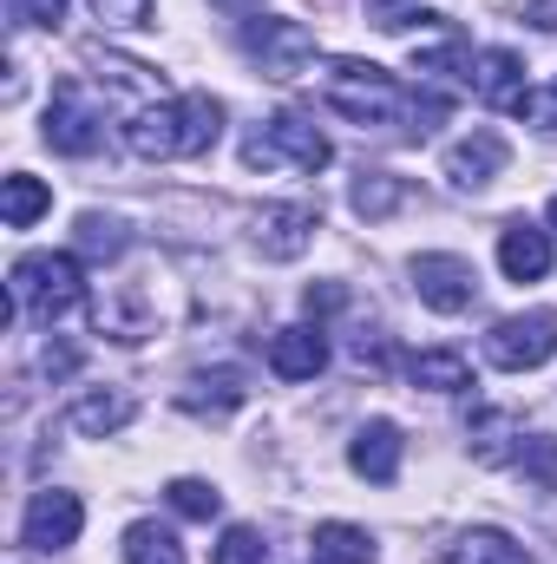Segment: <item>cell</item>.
Instances as JSON below:
<instances>
[{
    "label": "cell",
    "mask_w": 557,
    "mask_h": 564,
    "mask_svg": "<svg viewBox=\"0 0 557 564\" xmlns=\"http://www.w3.org/2000/svg\"><path fill=\"white\" fill-rule=\"evenodd\" d=\"M401 204H407V177H394V171H361V177H354V210H361L368 224L394 217Z\"/></svg>",
    "instance_id": "21"
},
{
    "label": "cell",
    "mask_w": 557,
    "mask_h": 564,
    "mask_svg": "<svg viewBox=\"0 0 557 564\" xmlns=\"http://www.w3.org/2000/svg\"><path fill=\"white\" fill-rule=\"evenodd\" d=\"M13 26H59L66 20V0H7Z\"/></svg>",
    "instance_id": "28"
},
{
    "label": "cell",
    "mask_w": 557,
    "mask_h": 564,
    "mask_svg": "<svg viewBox=\"0 0 557 564\" xmlns=\"http://www.w3.org/2000/svg\"><path fill=\"white\" fill-rule=\"evenodd\" d=\"M79 525H86V506H79V492H59V486H46V492H33V499H26L20 545H26V552H66V545H79Z\"/></svg>",
    "instance_id": "8"
},
{
    "label": "cell",
    "mask_w": 557,
    "mask_h": 564,
    "mask_svg": "<svg viewBox=\"0 0 557 564\" xmlns=\"http://www.w3.org/2000/svg\"><path fill=\"white\" fill-rule=\"evenodd\" d=\"M125 421H132V394H119V388L79 394V401H73V414H66V426H73V433H86V440H106V433H119Z\"/></svg>",
    "instance_id": "16"
},
{
    "label": "cell",
    "mask_w": 557,
    "mask_h": 564,
    "mask_svg": "<svg viewBox=\"0 0 557 564\" xmlns=\"http://www.w3.org/2000/svg\"><path fill=\"white\" fill-rule=\"evenodd\" d=\"M446 564H532V558H525V545H512L505 532H466Z\"/></svg>",
    "instance_id": "23"
},
{
    "label": "cell",
    "mask_w": 557,
    "mask_h": 564,
    "mask_svg": "<svg viewBox=\"0 0 557 564\" xmlns=\"http://www.w3.org/2000/svg\"><path fill=\"white\" fill-rule=\"evenodd\" d=\"M73 243L86 250V257H99V263H112V257H125V224L119 217H106V210H79V224H73Z\"/></svg>",
    "instance_id": "22"
},
{
    "label": "cell",
    "mask_w": 557,
    "mask_h": 564,
    "mask_svg": "<svg viewBox=\"0 0 557 564\" xmlns=\"http://www.w3.org/2000/svg\"><path fill=\"white\" fill-rule=\"evenodd\" d=\"M321 368H328L321 328H282V335H270V375L276 381H315Z\"/></svg>",
    "instance_id": "15"
},
{
    "label": "cell",
    "mask_w": 557,
    "mask_h": 564,
    "mask_svg": "<svg viewBox=\"0 0 557 564\" xmlns=\"http://www.w3.org/2000/svg\"><path fill=\"white\" fill-rule=\"evenodd\" d=\"M368 20H374L381 33H407L414 20H439V13L419 7V0H368Z\"/></svg>",
    "instance_id": "27"
},
{
    "label": "cell",
    "mask_w": 557,
    "mask_h": 564,
    "mask_svg": "<svg viewBox=\"0 0 557 564\" xmlns=\"http://www.w3.org/2000/svg\"><path fill=\"white\" fill-rule=\"evenodd\" d=\"M505 139L499 132H472V139H459L452 151H446V177L459 184V191H485L499 171H505Z\"/></svg>",
    "instance_id": "14"
},
{
    "label": "cell",
    "mask_w": 557,
    "mask_h": 564,
    "mask_svg": "<svg viewBox=\"0 0 557 564\" xmlns=\"http://www.w3.org/2000/svg\"><path fill=\"white\" fill-rule=\"evenodd\" d=\"M321 99L354 126H407L414 139H426L446 119V93H407L394 73L361 66V59H335L321 79Z\"/></svg>",
    "instance_id": "1"
},
{
    "label": "cell",
    "mask_w": 557,
    "mask_h": 564,
    "mask_svg": "<svg viewBox=\"0 0 557 564\" xmlns=\"http://www.w3.org/2000/svg\"><path fill=\"white\" fill-rule=\"evenodd\" d=\"M315 230H321V210H315V204H263V217H256V250H263L270 263H295V257L315 243Z\"/></svg>",
    "instance_id": "10"
},
{
    "label": "cell",
    "mask_w": 557,
    "mask_h": 564,
    "mask_svg": "<svg viewBox=\"0 0 557 564\" xmlns=\"http://www.w3.org/2000/svg\"><path fill=\"white\" fill-rule=\"evenodd\" d=\"M243 53L263 66V79H302L315 66V33L302 20L256 13V20H243Z\"/></svg>",
    "instance_id": "5"
},
{
    "label": "cell",
    "mask_w": 557,
    "mask_h": 564,
    "mask_svg": "<svg viewBox=\"0 0 557 564\" xmlns=\"http://www.w3.org/2000/svg\"><path fill=\"white\" fill-rule=\"evenodd\" d=\"M210 564H270V545H263V532H256V525H230Z\"/></svg>",
    "instance_id": "26"
},
{
    "label": "cell",
    "mask_w": 557,
    "mask_h": 564,
    "mask_svg": "<svg viewBox=\"0 0 557 564\" xmlns=\"http://www.w3.org/2000/svg\"><path fill=\"white\" fill-rule=\"evenodd\" d=\"M335 158V144L321 139L302 112H276L256 139L243 144V164L250 171H276V164H295V171H321Z\"/></svg>",
    "instance_id": "6"
},
{
    "label": "cell",
    "mask_w": 557,
    "mask_h": 564,
    "mask_svg": "<svg viewBox=\"0 0 557 564\" xmlns=\"http://www.w3.org/2000/svg\"><path fill=\"white\" fill-rule=\"evenodd\" d=\"M106 26H151V0H92Z\"/></svg>",
    "instance_id": "29"
},
{
    "label": "cell",
    "mask_w": 557,
    "mask_h": 564,
    "mask_svg": "<svg viewBox=\"0 0 557 564\" xmlns=\"http://www.w3.org/2000/svg\"><path fill=\"white\" fill-rule=\"evenodd\" d=\"M46 144L66 151V158H92V151L106 144V119H99V106L86 99L79 79H59V86H53V106H46Z\"/></svg>",
    "instance_id": "7"
},
{
    "label": "cell",
    "mask_w": 557,
    "mask_h": 564,
    "mask_svg": "<svg viewBox=\"0 0 557 564\" xmlns=\"http://www.w3.org/2000/svg\"><path fill=\"white\" fill-rule=\"evenodd\" d=\"M177 401H184L190 414H230V408H243V401H250V388H243V375H237V368H210V375H197Z\"/></svg>",
    "instance_id": "17"
},
{
    "label": "cell",
    "mask_w": 557,
    "mask_h": 564,
    "mask_svg": "<svg viewBox=\"0 0 557 564\" xmlns=\"http://www.w3.org/2000/svg\"><path fill=\"white\" fill-rule=\"evenodd\" d=\"M40 368H46L53 381H66V375L79 368V348H66V341H46V348H40Z\"/></svg>",
    "instance_id": "31"
},
{
    "label": "cell",
    "mask_w": 557,
    "mask_h": 564,
    "mask_svg": "<svg viewBox=\"0 0 557 564\" xmlns=\"http://www.w3.org/2000/svg\"><path fill=\"white\" fill-rule=\"evenodd\" d=\"M223 139V106L210 93H177V99H157V106H139L125 119V144L164 164V158H204L210 144Z\"/></svg>",
    "instance_id": "2"
},
{
    "label": "cell",
    "mask_w": 557,
    "mask_h": 564,
    "mask_svg": "<svg viewBox=\"0 0 557 564\" xmlns=\"http://www.w3.org/2000/svg\"><path fill=\"white\" fill-rule=\"evenodd\" d=\"M125 564H184V545H177L164 525L139 519V525L125 532Z\"/></svg>",
    "instance_id": "24"
},
{
    "label": "cell",
    "mask_w": 557,
    "mask_h": 564,
    "mask_svg": "<svg viewBox=\"0 0 557 564\" xmlns=\"http://www.w3.org/2000/svg\"><path fill=\"white\" fill-rule=\"evenodd\" d=\"M407 375H414V388H433V394H459V388H472V361L459 355V348H426L407 361Z\"/></svg>",
    "instance_id": "19"
},
{
    "label": "cell",
    "mask_w": 557,
    "mask_h": 564,
    "mask_svg": "<svg viewBox=\"0 0 557 564\" xmlns=\"http://www.w3.org/2000/svg\"><path fill=\"white\" fill-rule=\"evenodd\" d=\"M525 119H532L538 132H557V79L532 86V99H525Z\"/></svg>",
    "instance_id": "30"
},
{
    "label": "cell",
    "mask_w": 557,
    "mask_h": 564,
    "mask_svg": "<svg viewBox=\"0 0 557 564\" xmlns=\"http://www.w3.org/2000/svg\"><path fill=\"white\" fill-rule=\"evenodd\" d=\"M46 210H53V191H46L40 177L13 171V177H7V191H0V217H7V230H33Z\"/></svg>",
    "instance_id": "20"
},
{
    "label": "cell",
    "mask_w": 557,
    "mask_h": 564,
    "mask_svg": "<svg viewBox=\"0 0 557 564\" xmlns=\"http://www.w3.org/2000/svg\"><path fill=\"white\" fill-rule=\"evenodd\" d=\"M401 426L394 421H368L354 433V446H348V466L361 473V479H374V486H394L401 479Z\"/></svg>",
    "instance_id": "13"
},
{
    "label": "cell",
    "mask_w": 557,
    "mask_h": 564,
    "mask_svg": "<svg viewBox=\"0 0 557 564\" xmlns=\"http://www.w3.org/2000/svg\"><path fill=\"white\" fill-rule=\"evenodd\" d=\"M545 217H551V230H557V197H551V210H545Z\"/></svg>",
    "instance_id": "33"
},
{
    "label": "cell",
    "mask_w": 557,
    "mask_h": 564,
    "mask_svg": "<svg viewBox=\"0 0 557 564\" xmlns=\"http://www.w3.org/2000/svg\"><path fill=\"white\" fill-rule=\"evenodd\" d=\"M308 545H315L308 564H374V539H368L361 525H341V519L315 525V539H308Z\"/></svg>",
    "instance_id": "18"
},
{
    "label": "cell",
    "mask_w": 557,
    "mask_h": 564,
    "mask_svg": "<svg viewBox=\"0 0 557 564\" xmlns=\"http://www.w3.org/2000/svg\"><path fill=\"white\" fill-rule=\"evenodd\" d=\"M414 289L433 315H459V308H472V295H479V270H472L466 257L426 250V257H414Z\"/></svg>",
    "instance_id": "9"
},
{
    "label": "cell",
    "mask_w": 557,
    "mask_h": 564,
    "mask_svg": "<svg viewBox=\"0 0 557 564\" xmlns=\"http://www.w3.org/2000/svg\"><path fill=\"white\" fill-rule=\"evenodd\" d=\"M466 86H472L479 106H492V112H525V99H532V86H525V59L505 53V46H485V53L472 59V79H466Z\"/></svg>",
    "instance_id": "11"
},
{
    "label": "cell",
    "mask_w": 557,
    "mask_h": 564,
    "mask_svg": "<svg viewBox=\"0 0 557 564\" xmlns=\"http://www.w3.org/2000/svg\"><path fill=\"white\" fill-rule=\"evenodd\" d=\"M557 355V308H525V315H505L492 322L485 335V361L505 368V375H532Z\"/></svg>",
    "instance_id": "4"
},
{
    "label": "cell",
    "mask_w": 557,
    "mask_h": 564,
    "mask_svg": "<svg viewBox=\"0 0 557 564\" xmlns=\"http://www.w3.org/2000/svg\"><path fill=\"white\" fill-rule=\"evenodd\" d=\"M302 302H308V315H335V308H341L348 295H341V282H315V289H308Z\"/></svg>",
    "instance_id": "32"
},
{
    "label": "cell",
    "mask_w": 557,
    "mask_h": 564,
    "mask_svg": "<svg viewBox=\"0 0 557 564\" xmlns=\"http://www.w3.org/2000/svg\"><path fill=\"white\" fill-rule=\"evenodd\" d=\"M7 302H13L20 315H33V322L53 328L59 315H73V308L86 302V276H79L73 257H59V250H33V257L13 263V276H7Z\"/></svg>",
    "instance_id": "3"
},
{
    "label": "cell",
    "mask_w": 557,
    "mask_h": 564,
    "mask_svg": "<svg viewBox=\"0 0 557 564\" xmlns=\"http://www.w3.org/2000/svg\"><path fill=\"white\" fill-rule=\"evenodd\" d=\"M164 499H171L177 519H217V512H223V492H217L210 479H171Z\"/></svg>",
    "instance_id": "25"
},
{
    "label": "cell",
    "mask_w": 557,
    "mask_h": 564,
    "mask_svg": "<svg viewBox=\"0 0 557 564\" xmlns=\"http://www.w3.org/2000/svg\"><path fill=\"white\" fill-rule=\"evenodd\" d=\"M499 270H505L512 282H538L545 270H551V230L512 217V224L499 230Z\"/></svg>",
    "instance_id": "12"
}]
</instances>
